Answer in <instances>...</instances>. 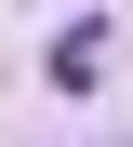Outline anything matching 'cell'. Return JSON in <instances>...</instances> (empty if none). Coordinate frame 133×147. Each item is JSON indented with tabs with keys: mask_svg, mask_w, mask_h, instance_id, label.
I'll return each mask as SVG.
<instances>
[{
	"mask_svg": "<svg viewBox=\"0 0 133 147\" xmlns=\"http://www.w3.org/2000/svg\"><path fill=\"white\" fill-rule=\"evenodd\" d=\"M93 67H106V13H80V27L53 40V94H80V80H93Z\"/></svg>",
	"mask_w": 133,
	"mask_h": 147,
	"instance_id": "cell-1",
	"label": "cell"
}]
</instances>
